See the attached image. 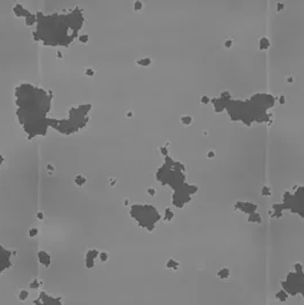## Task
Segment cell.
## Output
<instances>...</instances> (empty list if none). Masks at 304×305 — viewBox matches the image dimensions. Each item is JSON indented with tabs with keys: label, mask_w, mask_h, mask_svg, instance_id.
<instances>
[{
	"label": "cell",
	"mask_w": 304,
	"mask_h": 305,
	"mask_svg": "<svg viewBox=\"0 0 304 305\" xmlns=\"http://www.w3.org/2000/svg\"><path fill=\"white\" fill-rule=\"evenodd\" d=\"M18 117L25 123V130L31 135L46 133V112L49 109V97L45 90L37 89L30 85L18 88Z\"/></svg>",
	"instance_id": "1"
},
{
	"label": "cell",
	"mask_w": 304,
	"mask_h": 305,
	"mask_svg": "<svg viewBox=\"0 0 304 305\" xmlns=\"http://www.w3.org/2000/svg\"><path fill=\"white\" fill-rule=\"evenodd\" d=\"M38 21V36L44 42L49 45H64L67 46L73 36L69 33V30L76 31L82 24V16L79 12H74L70 15L63 16H45L42 18H37Z\"/></svg>",
	"instance_id": "2"
},
{
	"label": "cell",
	"mask_w": 304,
	"mask_h": 305,
	"mask_svg": "<svg viewBox=\"0 0 304 305\" xmlns=\"http://www.w3.org/2000/svg\"><path fill=\"white\" fill-rule=\"evenodd\" d=\"M34 305H62L60 297H54L49 294L42 292L39 294L38 298L34 299Z\"/></svg>",
	"instance_id": "3"
},
{
	"label": "cell",
	"mask_w": 304,
	"mask_h": 305,
	"mask_svg": "<svg viewBox=\"0 0 304 305\" xmlns=\"http://www.w3.org/2000/svg\"><path fill=\"white\" fill-rule=\"evenodd\" d=\"M12 266L11 262V252L0 246V274L4 273Z\"/></svg>",
	"instance_id": "4"
},
{
	"label": "cell",
	"mask_w": 304,
	"mask_h": 305,
	"mask_svg": "<svg viewBox=\"0 0 304 305\" xmlns=\"http://www.w3.org/2000/svg\"><path fill=\"white\" fill-rule=\"evenodd\" d=\"M98 255H100V252H97V250H95V249H91L89 252H87L85 262H86V266H87L88 269H93V267H94L95 261H96V258L98 257Z\"/></svg>",
	"instance_id": "5"
},
{
	"label": "cell",
	"mask_w": 304,
	"mask_h": 305,
	"mask_svg": "<svg viewBox=\"0 0 304 305\" xmlns=\"http://www.w3.org/2000/svg\"><path fill=\"white\" fill-rule=\"evenodd\" d=\"M38 258H39L40 264H42L45 267H48V266L51 265V256L46 252H38Z\"/></svg>",
	"instance_id": "6"
},
{
	"label": "cell",
	"mask_w": 304,
	"mask_h": 305,
	"mask_svg": "<svg viewBox=\"0 0 304 305\" xmlns=\"http://www.w3.org/2000/svg\"><path fill=\"white\" fill-rule=\"evenodd\" d=\"M27 296H29V292L27 290H21L20 294H18V301H21V302H25L27 298Z\"/></svg>",
	"instance_id": "7"
},
{
	"label": "cell",
	"mask_w": 304,
	"mask_h": 305,
	"mask_svg": "<svg viewBox=\"0 0 304 305\" xmlns=\"http://www.w3.org/2000/svg\"><path fill=\"white\" fill-rule=\"evenodd\" d=\"M98 258H100V261L101 262H106L107 259H109V254L105 252H100V255H98Z\"/></svg>",
	"instance_id": "8"
},
{
	"label": "cell",
	"mask_w": 304,
	"mask_h": 305,
	"mask_svg": "<svg viewBox=\"0 0 304 305\" xmlns=\"http://www.w3.org/2000/svg\"><path fill=\"white\" fill-rule=\"evenodd\" d=\"M39 285H40L39 281H38V280H34V281H33V282L30 285V287H31V288H38V287H39Z\"/></svg>",
	"instance_id": "9"
},
{
	"label": "cell",
	"mask_w": 304,
	"mask_h": 305,
	"mask_svg": "<svg viewBox=\"0 0 304 305\" xmlns=\"http://www.w3.org/2000/svg\"><path fill=\"white\" fill-rule=\"evenodd\" d=\"M37 233H38V231H37V229H32L31 231H30V233H29V236L30 237H34V236H37Z\"/></svg>",
	"instance_id": "10"
},
{
	"label": "cell",
	"mask_w": 304,
	"mask_h": 305,
	"mask_svg": "<svg viewBox=\"0 0 304 305\" xmlns=\"http://www.w3.org/2000/svg\"><path fill=\"white\" fill-rule=\"evenodd\" d=\"M80 41H82V42H87V41H88L87 36H81V37H80Z\"/></svg>",
	"instance_id": "11"
},
{
	"label": "cell",
	"mask_w": 304,
	"mask_h": 305,
	"mask_svg": "<svg viewBox=\"0 0 304 305\" xmlns=\"http://www.w3.org/2000/svg\"><path fill=\"white\" fill-rule=\"evenodd\" d=\"M93 74H94L93 70H87V76H93Z\"/></svg>",
	"instance_id": "12"
}]
</instances>
